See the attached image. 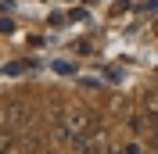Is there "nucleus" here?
<instances>
[{
    "label": "nucleus",
    "instance_id": "0eeeda50",
    "mask_svg": "<svg viewBox=\"0 0 158 154\" xmlns=\"http://www.w3.org/2000/svg\"><path fill=\"white\" fill-rule=\"evenodd\" d=\"M4 118H7V111H0V122H4Z\"/></svg>",
    "mask_w": 158,
    "mask_h": 154
},
{
    "label": "nucleus",
    "instance_id": "20e7f679",
    "mask_svg": "<svg viewBox=\"0 0 158 154\" xmlns=\"http://www.w3.org/2000/svg\"><path fill=\"white\" fill-rule=\"evenodd\" d=\"M18 144V136H15V129H0V154H11V147Z\"/></svg>",
    "mask_w": 158,
    "mask_h": 154
},
{
    "label": "nucleus",
    "instance_id": "f257e3e1",
    "mask_svg": "<svg viewBox=\"0 0 158 154\" xmlns=\"http://www.w3.org/2000/svg\"><path fill=\"white\" fill-rule=\"evenodd\" d=\"M90 129H94V115H90V111H65V115H61L58 136L65 140V144H83Z\"/></svg>",
    "mask_w": 158,
    "mask_h": 154
},
{
    "label": "nucleus",
    "instance_id": "7ed1b4c3",
    "mask_svg": "<svg viewBox=\"0 0 158 154\" xmlns=\"http://www.w3.org/2000/svg\"><path fill=\"white\" fill-rule=\"evenodd\" d=\"M79 154H104V144H101V136H86V140L79 144Z\"/></svg>",
    "mask_w": 158,
    "mask_h": 154
},
{
    "label": "nucleus",
    "instance_id": "39448f33",
    "mask_svg": "<svg viewBox=\"0 0 158 154\" xmlns=\"http://www.w3.org/2000/svg\"><path fill=\"white\" fill-rule=\"evenodd\" d=\"M111 154H140V147L137 144H118V147H111Z\"/></svg>",
    "mask_w": 158,
    "mask_h": 154
},
{
    "label": "nucleus",
    "instance_id": "423d86ee",
    "mask_svg": "<svg viewBox=\"0 0 158 154\" xmlns=\"http://www.w3.org/2000/svg\"><path fill=\"white\" fill-rule=\"evenodd\" d=\"M140 7H158V0H144V4H140Z\"/></svg>",
    "mask_w": 158,
    "mask_h": 154
},
{
    "label": "nucleus",
    "instance_id": "f03ea898",
    "mask_svg": "<svg viewBox=\"0 0 158 154\" xmlns=\"http://www.w3.org/2000/svg\"><path fill=\"white\" fill-rule=\"evenodd\" d=\"M7 118H11L15 125H29V122H32V107L25 104V100H15V104L7 107Z\"/></svg>",
    "mask_w": 158,
    "mask_h": 154
}]
</instances>
